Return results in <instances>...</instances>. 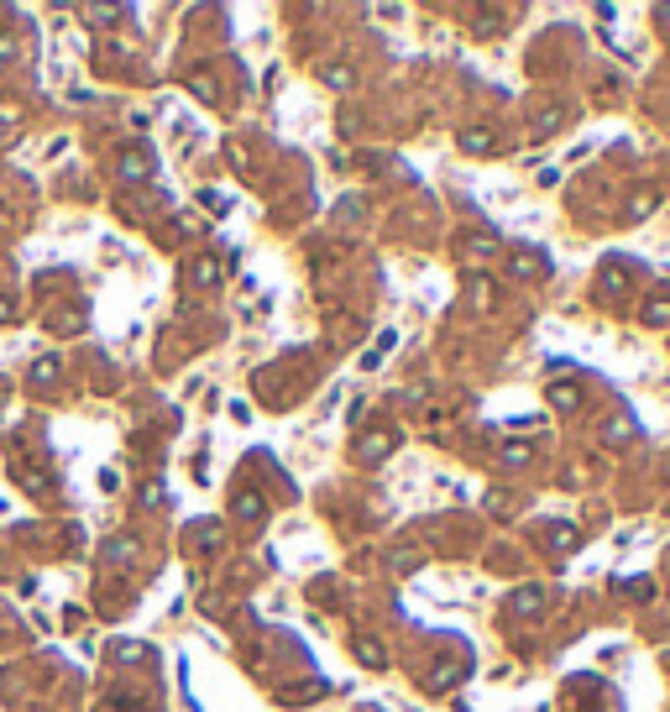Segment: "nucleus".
<instances>
[{
	"label": "nucleus",
	"mask_w": 670,
	"mask_h": 712,
	"mask_svg": "<svg viewBox=\"0 0 670 712\" xmlns=\"http://www.w3.org/2000/svg\"><path fill=\"white\" fill-rule=\"evenodd\" d=\"M356 655H362V665H372V670H382V660H388L377 639H362V644H356Z\"/></svg>",
	"instance_id": "f257e3e1"
},
{
	"label": "nucleus",
	"mask_w": 670,
	"mask_h": 712,
	"mask_svg": "<svg viewBox=\"0 0 670 712\" xmlns=\"http://www.w3.org/2000/svg\"><path fill=\"white\" fill-rule=\"evenodd\" d=\"M461 147H466V152H487V147H493V131H461Z\"/></svg>",
	"instance_id": "f03ea898"
},
{
	"label": "nucleus",
	"mask_w": 670,
	"mask_h": 712,
	"mask_svg": "<svg viewBox=\"0 0 670 712\" xmlns=\"http://www.w3.org/2000/svg\"><path fill=\"white\" fill-rule=\"evenodd\" d=\"M388 445H393L388 435H372V440L362 445V456H367V461H382V456H388Z\"/></svg>",
	"instance_id": "7ed1b4c3"
},
{
	"label": "nucleus",
	"mask_w": 670,
	"mask_h": 712,
	"mask_svg": "<svg viewBox=\"0 0 670 712\" xmlns=\"http://www.w3.org/2000/svg\"><path fill=\"white\" fill-rule=\"evenodd\" d=\"M644 320H655V325H670V299H660V304H649V309H644Z\"/></svg>",
	"instance_id": "20e7f679"
},
{
	"label": "nucleus",
	"mask_w": 670,
	"mask_h": 712,
	"mask_svg": "<svg viewBox=\"0 0 670 712\" xmlns=\"http://www.w3.org/2000/svg\"><path fill=\"white\" fill-rule=\"evenodd\" d=\"M513 603H518V607H545V592H540V587H529V592H518Z\"/></svg>",
	"instance_id": "39448f33"
}]
</instances>
